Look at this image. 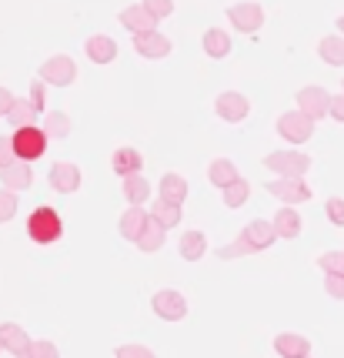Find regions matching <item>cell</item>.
<instances>
[{
	"instance_id": "24",
	"label": "cell",
	"mask_w": 344,
	"mask_h": 358,
	"mask_svg": "<svg viewBox=\"0 0 344 358\" xmlns=\"http://www.w3.org/2000/svg\"><path fill=\"white\" fill-rule=\"evenodd\" d=\"M204 54L207 57H214V61H220V57H227L231 54V34L220 31V27H211V31H204Z\"/></svg>"
},
{
	"instance_id": "32",
	"label": "cell",
	"mask_w": 344,
	"mask_h": 358,
	"mask_svg": "<svg viewBox=\"0 0 344 358\" xmlns=\"http://www.w3.org/2000/svg\"><path fill=\"white\" fill-rule=\"evenodd\" d=\"M220 194H224V208H231V211H237V208H244L250 198V185L244 181V178H237V181H231L227 187H220Z\"/></svg>"
},
{
	"instance_id": "9",
	"label": "cell",
	"mask_w": 344,
	"mask_h": 358,
	"mask_svg": "<svg viewBox=\"0 0 344 358\" xmlns=\"http://www.w3.org/2000/svg\"><path fill=\"white\" fill-rule=\"evenodd\" d=\"M328 101H331V94L324 91V87H317V84L297 91V110H301L304 117H311L314 124H317L321 117H328Z\"/></svg>"
},
{
	"instance_id": "30",
	"label": "cell",
	"mask_w": 344,
	"mask_h": 358,
	"mask_svg": "<svg viewBox=\"0 0 344 358\" xmlns=\"http://www.w3.org/2000/svg\"><path fill=\"white\" fill-rule=\"evenodd\" d=\"M181 258L184 262H201L204 258V251H207V238H204V231H188V234H181Z\"/></svg>"
},
{
	"instance_id": "37",
	"label": "cell",
	"mask_w": 344,
	"mask_h": 358,
	"mask_svg": "<svg viewBox=\"0 0 344 358\" xmlns=\"http://www.w3.org/2000/svg\"><path fill=\"white\" fill-rule=\"evenodd\" d=\"M114 358H157V355L141 342H127V345H121V348L114 352Z\"/></svg>"
},
{
	"instance_id": "40",
	"label": "cell",
	"mask_w": 344,
	"mask_h": 358,
	"mask_svg": "<svg viewBox=\"0 0 344 358\" xmlns=\"http://www.w3.org/2000/svg\"><path fill=\"white\" fill-rule=\"evenodd\" d=\"M324 215H328L331 224L344 228V198H328V204H324Z\"/></svg>"
},
{
	"instance_id": "34",
	"label": "cell",
	"mask_w": 344,
	"mask_h": 358,
	"mask_svg": "<svg viewBox=\"0 0 344 358\" xmlns=\"http://www.w3.org/2000/svg\"><path fill=\"white\" fill-rule=\"evenodd\" d=\"M27 358H61V352H57V345L47 342V338H37L31 345H27Z\"/></svg>"
},
{
	"instance_id": "31",
	"label": "cell",
	"mask_w": 344,
	"mask_h": 358,
	"mask_svg": "<svg viewBox=\"0 0 344 358\" xmlns=\"http://www.w3.org/2000/svg\"><path fill=\"white\" fill-rule=\"evenodd\" d=\"M47 138H67L74 124H70V114H63V110H47L44 114V127H40Z\"/></svg>"
},
{
	"instance_id": "33",
	"label": "cell",
	"mask_w": 344,
	"mask_h": 358,
	"mask_svg": "<svg viewBox=\"0 0 344 358\" xmlns=\"http://www.w3.org/2000/svg\"><path fill=\"white\" fill-rule=\"evenodd\" d=\"M317 265L324 275H344V251H324L317 258Z\"/></svg>"
},
{
	"instance_id": "8",
	"label": "cell",
	"mask_w": 344,
	"mask_h": 358,
	"mask_svg": "<svg viewBox=\"0 0 344 358\" xmlns=\"http://www.w3.org/2000/svg\"><path fill=\"white\" fill-rule=\"evenodd\" d=\"M274 127H278V134H281L284 141H291V144H304V141H311V134H314V121L304 117L301 110H284Z\"/></svg>"
},
{
	"instance_id": "46",
	"label": "cell",
	"mask_w": 344,
	"mask_h": 358,
	"mask_svg": "<svg viewBox=\"0 0 344 358\" xmlns=\"http://www.w3.org/2000/svg\"><path fill=\"white\" fill-rule=\"evenodd\" d=\"M14 358H27V352H24V355H14Z\"/></svg>"
},
{
	"instance_id": "42",
	"label": "cell",
	"mask_w": 344,
	"mask_h": 358,
	"mask_svg": "<svg viewBox=\"0 0 344 358\" xmlns=\"http://www.w3.org/2000/svg\"><path fill=\"white\" fill-rule=\"evenodd\" d=\"M10 161H17V157H14V144H10V138H3V134H0V168H7Z\"/></svg>"
},
{
	"instance_id": "22",
	"label": "cell",
	"mask_w": 344,
	"mask_h": 358,
	"mask_svg": "<svg viewBox=\"0 0 344 358\" xmlns=\"http://www.w3.org/2000/svg\"><path fill=\"white\" fill-rule=\"evenodd\" d=\"M147 218L151 221H157L164 231L167 228H177L181 224V218H184V211H181V204H171V201H151V211H147Z\"/></svg>"
},
{
	"instance_id": "6",
	"label": "cell",
	"mask_w": 344,
	"mask_h": 358,
	"mask_svg": "<svg viewBox=\"0 0 344 358\" xmlns=\"http://www.w3.org/2000/svg\"><path fill=\"white\" fill-rule=\"evenodd\" d=\"M267 194H274L281 204L294 208V204L311 201V187L304 178H278V181H267Z\"/></svg>"
},
{
	"instance_id": "27",
	"label": "cell",
	"mask_w": 344,
	"mask_h": 358,
	"mask_svg": "<svg viewBox=\"0 0 344 358\" xmlns=\"http://www.w3.org/2000/svg\"><path fill=\"white\" fill-rule=\"evenodd\" d=\"M317 54H321V61L331 64V67H344V37L341 34H328V37H321Z\"/></svg>"
},
{
	"instance_id": "5",
	"label": "cell",
	"mask_w": 344,
	"mask_h": 358,
	"mask_svg": "<svg viewBox=\"0 0 344 358\" xmlns=\"http://www.w3.org/2000/svg\"><path fill=\"white\" fill-rule=\"evenodd\" d=\"M40 80L44 84H54V87H70L77 80V64L67 54H57V57H47L40 64Z\"/></svg>"
},
{
	"instance_id": "38",
	"label": "cell",
	"mask_w": 344,
	"mask_h": 358,
	"mask_svg": "<svg viewBox=\"0 0 344 358\" xmlns=\"http://www.w3.org/2000/svg\"><path fill=\"white\" fill-rule=\"evenodd\" d=\"M14 215H17V194L7 191V187H0V224L10 221Z\"/></svg>"
},
{
	"instance_id": "15",
	"label": "cell",
	"mask_w": 344,
	"mask_h": 358,
	"mask_svg": "<svg viewBox=\"0 0 344 358\" xmlns=\"http://www.w3.org/2000/svg\"><path fill=\"white\" fill-rule=\"evenodd\" d=\"M141 164H144V155L137 148H117L110 155V168L117 178H127V174H141Z\"/></svg>"
},
{
	"instance_id": "10",
	"label": "cell",
	"mask_w": 344,
	"mask_h": 358,
	"mask_svg": "<svg viewBox=\"0 0 344 358\" xmlns=\"http://www.w3.org/2000/svg\"><path fill=\"white\" fill-rule=\"evenodd\" d=\"M214 110H218L220 121L237 124V121H244V117L250 114V101L241 91H220L218 101H214Z\"/></svg>"
},
{
	"instance_id": "35",
	"label": "cell",
	"mask_w": 344,
	"mask_h": 358,
	"mask_svg": "<svg viewBox=\"0 0 344 358\" xmlns=\"http://www.w3.org/2000/svg\"><path fill=\"white\" fill-rule=\"evenodd\" d=\"M141 7L154 17V20H164V17L174 14V0H141Z\"/></svg>"
},
{
	"instance_id": "25",
	"label": "cell",
	"mask_w": 344,
	"mask_h": 358,
	"mask_svg": "<svg viewBox=\"0 0 344 358\" xmlns=\"http://www.w3.org/2000/svg\"><path fill=\"white\" fill-rule=\"evenodd\" d=\"M241 174H237V164L231 157H218V161H211V168H207V181L214 187H227L231 181H237Z\"/></svg>"
},
{
	"instance_id": "19",
	"label": "cell",
	"mask_w": 344,
	"mask_h": 358,
	"mask_svg": "<svg viewBox=\"0 0 344 358\" xmlns=\"http://www.w3.org/2000/svg\"><path fill=\"white\" fill-rule=\"evenodd\" d=\"M274 352L281 358H301V355H311V342L297 331H281L274 338Z\"/></svg>"
},
{
	"instance_id": "7",
	"label": "cell",
	"mask_w": 344,
	"mask_h": 358,
	"mask_svg": "<svg viewBox=\"0 0 344 358\" xmlns=\"http://www.w3.org/2000/svg\"><path fill=\"white\" fill-rule=\"evenodd\" d=\"M227 20H231V27L241 31V34H257L261 27H264V10H261V3L244 0V3L227 7Z\"/></svg>"
},
{
	"instance_id": "41",
	"label": "cell",
	"mask_w": 344,
	"mask_h": 358,
	"mask_svg": "<svg viewBox=\"0 0 344 358\" xmlns=\"http://www.w3.org/2000/svg\"><path fill=\"white\" fill-rule=\"evenodd\" d=\"M324 292H328L331 298L344 301V275H324Z\"/></svg>"
},
{
	"instance_id": "3",
	"label": "cell",
	"mask_w": 344,
	"mask_h": 358,
	"mask_svg": "<svg viewBox=\"0 0 344 358\" xmlns=\"http://www.w3.org/2000/svg\"><path fill=\"white\" fill-rule=\"evenodd\" d=\"M264 168L274 171L278 178H304L311 171V157L301 151H274L264 157Z\"/></svg>"
},
{
	"instance_id": "14",
	"label": "cell",
	"mask_w": 344,
	"mask_h": 358,
	"mask_svg": "<svg viewBox=\"0 0 344 358\" xmlns=\"http://www.w3.org/2000/svg\"><path fill=\"white\" fill-rule=\"evenodd\" d=\"M0 181H3V187H7V191H14V194L27 191V187L33 185L31 164H27V161H10L7 168H0Z\"/></svg>"
},
{
	"instance_id": "28",
	"label": "cell",
	"mask_w": 344,
	"mask_h": 358,
	"mask_svg": "<svg viewBox=\"0 0 344 358\" xmlns=\"http://www.w3.org/2000/svg\"><path fill=\"white\" fill-rule=\"evenodd\" d=\"M164 238H167V231H164L157 221L147 218V224H144V231L137 234V241H134V245H137L144 255H151V251H160V248H164Z\"/></svg>"
},
{
	"instance_id": "20",
	"label": "cell",
	"mask_w": 344,
	"mask_h": 358,
	"mask_svg": "<svg viewBox=\"0 0 344 358\" xmlns=\"http://www.w3.org/2000/svg\"><path fill=\"white\" fill-rule=\"evenodd\" d=\"M27 345H31V335L20 325H14V322H3L0 325V348H7L10 355H24Z\"/></svg>"
},
{
	"instance_id": "2",
	"label": "cell",
	"mask_w": 344,
	"mask_h": 358,
	"mask_svg": "<svg viewBox=\"0 0 344 358\" xmlns=\"http://www.w3.org/2000/svg\"><path fill=\"white\" fill-rule=\"evenodd\" d=\"M47 134L40 131L37 124L31 127H17L14 134H10V144H14V157L17 161H27V164H33L37 157H44V151H47Z\"/></svg>"
},
{
	"instance_id": "43",
	"label": "cell",
	"mask_w": 344,
	"mask_h": 358,
	"mask_svg": "<svg viewBox=\"0 0 344 358\" xmlns=\"http://www.w3.org/2000/svg\"><path fill=\"white\" fill-rule=\"evenodd\" d=\"M328 117H334V121H341L344 124V94H338V97H331L328 101Z\"/></svg>"
},
{
	"instance_id": "47",
	"label": "cell",
	"mask_w": 344,
	"mask_h": 358,
	"mask_svg": "<svg viewBox=\"0 0 344 358\" xmlns=\"http://www.w3.org/2000/svg\"><path fill=\"white\" fill-rule=\"evenodd\" d=\"M301 358H311V355H301Z\"/></svg>"
},
{
	"instance_id": "12",
	"label": "cell",
	"mask_w": 344,
	"mask_h": 358,
	"mask_svg": "<svg viewBox=\"0 0 344 358\" xmlns=\"http://www.w3.org/2000/svg\"><path fill=\"white\" fill-rule=\"evenodd\" d=\"M47 181L54 191H61V194H74L80 191V168L77 164H70V161H57L54 168H50Z\"/></svg>"
},
{
	"instance_id": "1",
	"label": "cell",
	"mask_w": 344,
	"mask_h": 358,
	"mask_svg": "<svg viewBox=\"0 0 344 358\" xmlns=\"http://www.w3.org/2000/svg\"><path fill=\"white\" fill-rule=\"evenodd\" d=\"M27 234H31L33 245H54L57 238L63 234V221L61 215L50 208V204H40L33 208L31 218H27Z\"/></svg>"
},
{
	"instance_id": "21",
	"label": "cell",
	"mask_w": 344,
	"mask_h": 358,
	"mask_svg": "<svg viewBox=\"0 0 344 358\" xmlns=\"http://www.w3.org/2000/svg\"><path fill=\"white\" fill-rule=\"evenodd\" d=\"M271 228H274V234L278 238H284V241H291V238H297L301 234V215H297L294 208H278V215H274V221H271Z\"/></svg>"
},
{
	"instance_id": "36",
	"label": "cell",
	"mask_w": 344,
	"mask_h": 358,
	"mask_svg": "<svg viewBox=\"0 0 344 358\" xmlns=\"http://www.w3.org/2000/svg\"><path fill=\"white\" fill-rule=\"evenodd\" d=\"M244 255H254V251L248 248V241H244V238H237V241H231V245L218 248V258H220V262H231V258H244Z\"/></svg>"
},
{
	"instance_id": "39",
	"label": "cell",
	"mask_w": 344,
	"mask_h": 358,
	"mask_svg": "<svg viewBox=\"0 0 344 358\" xmlns=\"http://www.w3.org/2000/svg\"><path fill=\"white\" fill-rule=\"evenodd\" d=\"M27 101H31V108L37 110V114H44V104H47V84H44L40 78L31 84V97H27Z\"/></svg>"
},
{
	"instance_id": "16",
	"label": "cell",
	"mask_w": 344,
	"mask_h": 358,
	"mask_svg": "<svg viewBox=\"0 0 344 358\" xmlns=\"http://www.w3.org/2000/svg\"><path fill=\"white\" fill-rule=\"evenodd\" d=\"M157 187H160V201H171V204H184V198H188V178L177 171H167L160 181H157Z\"/></svg>"
},
{
	"instance_id": "48",
	"label": "cell",
	"mask_w": 344,
	"mask_h": 358,
	"mask_svg": "<svg viewBox=\"0 0 344 358\" xmlns=\"http://www.w3.org/2000/svg\"><path fill=\"white\" fill-rule=\"evenodd\" d=\"M341 94H344V91H341Z\"/></svg>"
},
{
	"instance_id": "13",
	"label": "cell",
	"mask_w": 344,
	"mask_h": 358,
	"mask_svg": "<svg viewBox=\"0 0 344 358\" xmlns=\"http://www.w3.org/2000/svg\"><path fill=\"white\" fill-rule=\"evenodd\" d=\"M241 238L248 241V248L257 255V251H267L274 241H278V234H274V228H271V221H248L244 224V231H241Z\"/></svg>"
},
{
	"instance_id": "4",
	"label": "cell",
	"mask_w": 344,
	"mask_h": 358,
	"mask_svg": "<svg viewBox=\"0 0 344 358\" xmlns=\"http://www.w3.org/2000/svg\"><path fill=\"white\" fill-rule=\"evenodd\" d=\"M151 308H154V315L164 318V322H184V318H188V298L181 295L177 288H160V292L151 298Z\"/></svg>"
},
{
	"instance_id": "26",
	"label": "cell",
	"mask_w": 344,
	"mask_h": 358,
	"mask_svg": "<svg viewBox=\"0 0 344 358\" xmlns=\"http://www.w3.org/2000/svg\"><path fill=\"white\" fill-rule=\"evenodd\" d=\"M121 187H124V198L130 204H137L141 208L147 198H151V181L144 178V174H127V178H121Z\"/></svg>"
},
{
	"instance_id": "18",
	"label": "cell",
	"mask_w": 344,
	"mask_h": 358,
	"mask_svg": "<svg viewBox=\"0 0 344 358\" xmlns=\"http://www.w3.org/2000/svg\"><path fill=\"white\" fill-rule=\"evenodd\" d=\"M117 20L124 24L130 34H147V31H157V20L147 10H144L141 3H134V7H124L121 14H117Z\"/></svg>"
},
{
	"instance_id": "17",
	"label": "cell",
	"mask_w": 344,
	"mask_h": 358,
	"mask_svg": "<svg viewBox=\"0 0 344 358\" xmlns=\"http://www.w3.org/2000/svg\"><path fill=\"white\" fill-rule=\"evenodd\" d=\"M84 54L94 64H110L117 57V44H114V37H107V34H91L87 44H84Z\"/></svg>"
},
{
	"instance_id": "44",
	"label": "cell",
	"mask_w": 344,
	"mask_h": 358,
	"mask_svg": "<svg viewBox=\"0 0 344 358\" xmlns=\"http://www.w3.org/2000/svg\"><path fill=\"white\" fill-rule=\"evenodd\" d=\"M10 104H14V94L7 91V87H0V117L10 110Z\"/></svg>"
},
{
	"instance_id": "23",
	"label": "cell",
	"mask_w": 344,
	"mask_h": 358,
	"mask_svg": "<svg viewBox=\"0 0 344 358\" xmlns=\"http://www.w3.org/2000/svg\"><path fill=\"white\" fill-rule=\"evenodd\" d=\"M144 224H147V211L137 208V204H130L124 215H121V221H117V231H121V238H127V241H137V234L144 231Z\"/></svg>"
},
{
	"instance_id": "11",
	"label": "cell",
	"mask_w": 344,
	"mask_h": 358,
	"mask_svg": "<svg viewBox=\"0 0 344 358\" xmlns=\"http://www.w3.org/2000/svg\"><path fill=\"white\" fill-rule=\"evenodd\" d=\"M134 50L147 57V61H160L171 54V41L160 31H147V34H134Z\"/></svg>"
},
{
	"instance_id": "29",
	"label": "cell",
	"mask_w": 344,
	"mask_h": 358,
	"mask_svg": "<svg viewBox=\"0 0 344 358\" xmlns=\"http://www.w3.org/2000/svg\"><path fill=\"white\" fill-rule=\"evenodd\" d=\"M3 117H7L10 127H31L33 121H37V110L31 108L27 97H14V104H10V110H7Z\"/></svg>"
},
{
	"instance_id": "45",
	"label": "cell",
	"mask_w": 344,
	"mask_h": 358,
	"mask_svg": "<svg viewBox=\"0 0 344 358\" xmlns=\"http://www.w3.org/2000/svg\"><path fill=\"white\" fill-rule=\"evenodd\" d=\"M338 31H341V37H344V14L338 17Z\"/></svg>"
}]
</instances>
